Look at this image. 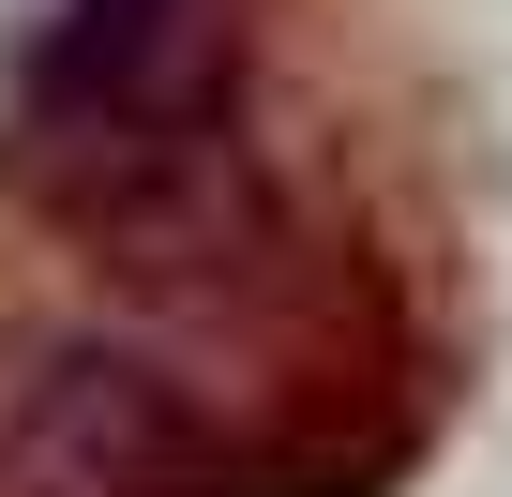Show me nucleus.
<instances>
[{
  "instance_id": "obj_1",
  "label": "nucleus",
  "mask_w": 512,
  "mask_h": 497,
  "mask_svg": "<svg viewBox=\"0 0 512 497\" xmlns=\"http://www.w3.org/2000/svg\"><path fill=\"white\" fill-rule=\"evenodd\" d=\"M196 91H211V0H61L31 61V136L76 166H136L181 151Z\"/></svg>"
}]
</instances>
